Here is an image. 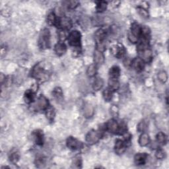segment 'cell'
<instances>
[{"label":"cell","instance_id":"2e32d148","mask_svg":"<svg viewBox=\"0 0 169 169\" xmlns=\"http://www.w3.org/2000/svg\"><path fill=\"white\" fill-rule=\"evenodd\" d=\"M55 52L58 56L63 55L67 51V46L63 42H59L56 44L55 48Z\"/></svg>","mask_w":169,"mask_h":169},{"label":"cell","instance_id":"52a82bcc","mask_svg":"<svg viewBox=\"0 0 169 169\" xmlns=\"http://www.w3.org/2000/svg\"><path fill=\"white\" fill-rule=\"evenodd\" d=\"M66 145L68 148L72 150H79L82 149L83 147L82 142L71 136L68 137L66 141Z\"/></svg>","mask_w":169,"mask_h":169},{"label":"cell","instance_id":"1f68e13d","mask_svg":"<svg viewBox=\"0 0 169 169\" xmlns=\"http://www.w3.org/2000/svg\"><path fill=\"white\" fill-rule=\"evenodd\" d=\"M107 8V3L106 2H97L96 10L98 13H102L104 12Z\"/></svg>","mask_w":169,"mask_h":169},{"label":"cell","instance_id":"7a4b0ae2","mask_svg":"<svg viewBox=\"0 0 169 169\" xmlns=\"http://www.w3.org/2000/svg\"><path fill=\"white\" fill-rule=\"evenodd\" d=\"M38 42L39 46L42 50L50 48V33L48 29H44L40 33Z\"/></svg>","mask_w":169,"mask_h":169},{"label":"cell","instance_id":"7402d4cb","mask_svg":"<svg viewBox=\"0 0 169 169\" xmlns=\"http://www.w3.org/2000/svg\"><path fill=\"white\" fill-rule=\"evenodd\" d=\"M150 143L149 135L146 133H143L139 138V144L141 147H145Z\"/></svg>","mask_w":169,"mask_h":169},{"label":"cell","instance_id":"ffe728a7","mask_svg":"<svg viewBox=\"0 0 169 169\" xmlns=\"http://www.w3.org/2000/svg\"><path fill=\"white\" fill-rule=\"evenodd\" d=\"M121 70L120 68L117 66H114L110 68L109 71V76L110 78H114V79H118L120 76Z\"/></svg>","mask_w":169,"mask_h":169},{"label":"cell","instance_id":"5b68a950","mask_svg":"<svg viewBox=\"0 0 169 169\" xmlns=\"http://www.w3.org/2000/svg\"><path fill=\"white\" fill-rule=\"evenodd\" d=\"M46 76V73L44 70L41 64H36L31 71V76L36 79H45Z\"/></svg>","mask_w":169,"mask_h":169},{"label":"cell","instance_id":"44dd1931","mask_svg":"<svg viewBox=\"0 0 169 169\" xmlns=\"http://www.w3.org/2000/svg\"><path fill=\"white\" fill-rule=\"evenodd\" d=\"M150 37H151V30H150V29L145 26L141 27V35H140L141 39L149 41Z\"/></svg>","mask_w":169,"mask_h":169},{"label":"cell","instance_id":"f35d334b","mask_svg":"<svg viewBox=\"0 0 169 169\" xmlns=\"http://www.w3.org/2000/svg\"><path fill=\"white\" fill-rule=\"evenodd\" d=\"M73 164L74 165V166L77 167V168H81L82 167V159H81V156H77L74 159Z\"/></svg>","mask_w":169,"mask_h":169},{"label":"cell","instance_id":"d6a6232c","mask_svg":"<svg viewBox=\"0 0 169 169\" xmlns=\"http://www.w3.org/2000/svg\"><path fill=\"white\" fill-rule=\"evenodd\" d=\"M52 95L57 100H60L63 97V91H62L60 87H55L53 90Z\"/></svg>","mask_w":169,"mask_h":169},{"label":"cell","instance_id":"9a60e30c","mask_svg":"<svg viewBox=\"0 0 169 169\" xmlns=\"http://www.w3.org/2000/svg\"><path fill=\"white\" fill-rule=\"evenodd\" d=\"M147 155L145 153H137L134 156V162L136 165H143L145 164L147 159Z\"/></svg>","mask_w":169,"mask_h":169},{"label":"cell","instance_id":"cb8c5ba5","mask_svg":"<svg viewBox=\"0 0 169 169\" xmlns=\"http://www.w3.org/2000/svg\"><path fill=\"white\" fill-rule=\"evenodd\" d=\"M108 87L113 91L118 90L120 87V83H119L118 79L110 78L108 81Z\"/></svg>","mask_w":169,"mask_h":169},{"label":"cell","instance_id":"277c9868","mask_svg":"<svg viewBox=\"0 0 169 169\" xmlns=\"http://www.w3.org/2000/svg\"><path fill=\"white\" fill-rule=\"evenodd\" d=\"M101 137V134L98 131L95 129H92L89 131L87 134L86 135L85 140L90 145H93L95 144L100 140Z\"/></svg>","mask_w":169,"mask_h":169},{"label":"cell","instance_id":"d4e9b609","mask_svg":"<svg viewBox=\"0 0 169 169\" xmlns=\"http://www.w3.org/2000/svg\"><path fill=\"white\" fill-rule=\"evenodd\" d=\"M34 92L33 90H27L24 95V100L26 103L30 104L34 101Z\"/></svg>","mask_w":169,"mask_h":169},{"label":"cell","instance_id":"d6986e66","mask_svg":"<svg viewBox=\"0 0 169 169\" xmlns=\"http://www.w3.org/2000/svg\"><path fill=\"white\" fill-rule=\"evenodd\" d=\"M141 27L137 23H134L131 24L129 33L132 34L134 36H136L137 38L139 39L141 35Z\"/></svg>","mask_w":169,"mask_h":169},{"label":"cell","instance_id":"603a6c76","mask_svg":"<svg viewBox=\"0 0 169 169\" xmlns=\"http://www.w3.org/2000/svg\"><path fill=\"white\" fill-rule=\"evenodd\" d=\"M55 116V112L54 108L51 106H49L46 109V116L47 119L50 122H52L54 120Z\"/></svg>","mask_w":169,"mask_h":169},{"label":"cell","instance_id":"74e56055","mask_svg":"<svg viewBox=\"0 0 169 169\" xmlns=\"http://www.w3.org/2000/svg\"><path fill=\"white\" fill-rule=\"evenodd\" d=\"M155 156L158 159H163L165 157L166 153H165V151H163V150L161 149H159L157 150V151H156V152L155 153Z\"/></svg>","mask_w":169,"mask_h":169},{"label":"cell","instance_id":"484cf974","mask_svg":"<svg viewBox=\"0 0 169 169\" xmlns=\"http://www.w3.org/2000/svg\"><path fill=\"white\" fill-rule=\"evenodd\" d=\"M103 85H104V80L101 77H98L95 79V81H94L92 88L95 91H98L103 88Z\"/></svg>","mask_w":169,"mask_h":169},{"label":"cell","instance_id":"ba28073f","mask_svg":"<svg viewBox=\"0 0 169 169\" xmlns=\"http://www.w3.org/2000/svg\"><path fill=\"white\" fill-rule=\"evenodd\" d=\"M111 52L115 55V57L121 59L126 54V49L121 44H117L111 48Z\"/></svg>","mask_w":169,"mask_h":169},{"label":"cell","instance_id":"e0dca14e","mask_svg":"<svg viewBox=\"0 0 169 169\" xmlns=\"http://www.w3.org/2000/svg\"><path fill=\"white\" fill-rule=\"evenodd\" d=\"M94 61L95 64H103L104 61V55L102 52H100L97 50L94 52Z\"/></svg>","mask_w":169,"mask_h":169},{"label":"cell","instance_id":"4dcf8cb0","mask_svg":"<svg viewBox=\"0 0 169 169\" xmlns=\"http://www.w3.org/2000/svg\"><path fill=\"white\" fill-rule=\"evenodd\" d=\"M97 69L96 64L90 65L88 67V68H87V76H88L90 77H94L95 76V74L97 73Z\"/></svg>","mask_w":169,"mask_h":169},{"label":"cell","instance_id":"9c48e42d","mask_svg":"<svg viewBox=\"0 0 169 169\" xmlns=\"http://www.w3.org/2000/svg\"><path fill=\"white\" fill-rule=\"evenodd\" d=\"M119 128H120V124L114 120H110L106 124V129L112 134H118Z\"/></svg>","mask_w":169,"mask_h":169},{"label":"cell","instance_id":"ac0fdd59","mask_svg":"<svg viewBox=\"0 0 169 169\" xmlns=\"http://www.w3.org/2000/svg\"><path fill=\"white\" fill-rule=\"evenodd\" d=\"M19 158H20L19 152H18L15 149L11 150L9 155V161L11 162V163L15 165L18 161V160H19Z\"/></svg>","mask_w":169,"mask_h":169},{"label":"cell","instance_id":"60d3db41","mask_svg":"<svg viewBox=\"0 0 169 169\" xmlns=\"http://www.w3.org/2000/svg\"><path fill=\"white\" fill-rule=\"evenodd\" d=\"M67 30H61L60 32H59V38L60 40H65L66 38H67L68 37V35L67 34Z\"/></svg>","mask_w":169,"mask_h":169},{"label":"cell","instance_id":"30bf717a","mask_svg":"<svg viewBox=\"0 0 169 169\" xmlns=\"http://www.w3.org/2000/svg\"><path fill=\"white\" fill-rule=\"evenodd\" d=\"M32 137L36 145L42 146L44 144V134L40 129H36L32 133Z\"/></svg>","mask_w":169,"mask_h":169},{"label":"cell","instance_id":"4fadbf2b","mask_svg":"<svg viewBox=\"0 0 169 169\" xmlns=\"http://www.w3.org/2000/svg\"><path fill=\"white\" fill-rule=\"evenodd\" d=\"M48 106H49V102H48V100L46 98V97L44 95L40 96L36 104V108L38 110H46Z\"/></svg>","mask_w":169,"mask_h":169},{"label":"cell","instance_id":"ab89813d","mask_svg":"<svg viewBox=\"0 0 169 169\" xmlns=\"http://www.w3.org/2000/svg\"><path fill=\"white\" fill-rule=\"evenodd\" d=\"M67 6L69 9H76L77 6L79 5V2L77 1H70V2H67Z\"/></svg>","mask_w":169,"mask_h":169},{"label":"cell","instance_id":"7c38bea8","mask_svg":"<svg viewBox=\"0 0 169 169\" xmlns=\"http://www.w3.org/2000/svg\"><path fill=\"white\" fill-rule=\"evenodd\" d=\"M126 146L127 143L126 141L120 139L117 140L115 142L114 145V149L116 153L118 155H121L124 153L126 149Z\"/></svg>","mask_w":169,"mask_h":169},{"label":"cell","instance_id":"6da1fadb","mask_svg":"<svg viewBox=\"0 0 169 169\" xmlns=\"http://www.w3.org/2000/svg\"><path fill=\"white\" fill-rule=\"evenodd\" d=\"M106 36V31L104 29H98L95 34V39L96 40L97 50L100 52H104L106 50L105 39Z\"/></svg>","mask_w":169,"mask_h":169},{"label":"cell","instance_id":"5bb4252c","mask_svg":"<svg viewBox=\"0 0 169 169\" xmlns=\"http://www.w3.org/2000/svg\"><path fill=\"white\" fill-rule=\"evenodd\" d=\"M139 54L140 55V58L142 59L144 62L149 63L152 60L153 54L151 50L149 48H147L143 51L140 52Z\"/></svg>","mask_w":169,"mask_h":169},{"label":"cell","instance_id":"4316f807","mask_svg":"<svg viewBox=\"0 0 169 169\" xmlns=\"http://www.w3.org/2000/svg\"><path fill=\"white\" fill-rule=\"evenodd\" d=\"M58 17H56L54 13H50L47 18V22L49 25L50 26H56V24L58 22Z\"/></svg>","mask_w":169,"mask_h":169},{"label":"cell","instance_id":"f1b7e54d","mask_svg":"<svg viewBox=\"0 0 169 169\" xmlns=\"http://www.w3.org/2000/svg\"><path fill=\"white\" fill-rule=\"evenodd\" d=\"M113 92L114 91L111 90L109 87H108V88H106V89L104 90L103 92V95L106 101L108 102L111 101L112 98V96H113Z\"/></svg>","mask_w":169,"mask_h":169},{"label":"cell","instance_id":"d590c367","mask_svg":"<svg viewBox=\"0 0 169 169\" xmlns=\"http://www.w3.org/2000/svg\"><path fill=\"white\" fill-rule=\"evenodd\" d=\"M45 162H46L45 158L42 157V156H40V157H38L36 159L35 164L37 167L40 168L43 167L44 165H45Z\"/></svg>","mask_w":169,"mask_h":169},{"label":"cell","instance_id":"8992f818","mask_svg":"<svg viewBox=\"0 0 169 169\" xmlns=\"http://www.w3.org/2000/svg\"><path fill=\"white\" fill-rule=\"evenodd\" d=\"M56 27L60 29L61 30H67L70 29L72 27V22L70 18L63 17L58 18V22L56 24Z\"/></svg>","mask_w":169,"mask_h":169},{"label":"cell","instance_id":"8fae6325","mask_svg":"<svg viewBox=\"0 0 169 169\" xmlns=\"http://www.w3.org/2000/svg\"><path fill=\"white\" fill-rule=\"evenodd\" d=\"M131 66L137 72H141L145 67V62L140 58H136L131 60Z\"/></svg>","mask_w":169,"mask_h":169},{"label":"cell","instance_id":"e575fe53","mask_svg":"<svg viewBox=\"0 0 169 169\" xmlns=\"http://www.w3.org/2000/svg\"><path fill=\"white\" fill-rule=\"evenodd\" d=\"M158 79L161 81V82L163 83H166L167 81V79H168L167 73L164 71H160L158 74Z\"/></svg>","mask_w":169,"mask_h":169},{"label":"cell","instance_id":"f546056e","mask_svg":"<svg viewBox=\"0 0 169 169\" xmlns=\"http://www.w3.org/2000/svg\"><path fill=\"white\" fill-rule=\"evenodd\" d=\"M94 114V108L90 104H87L84 108V116L85 118H89L93 116Z\"/></svg>","mask_w":169,"mask_h":169},{"label":"cell","instance_id":"b9f144b4","mask_svg":"<svg viewBox=\"0 0 169 169\" xmlns=\"http://www.w3.org/2000/svg\"><path fill=\"white\" fill-rule=\"evenodd\" d=\"M5 79H6L5 76H4L3 73H2L1 74V83H2V84H3L4 81H5V80H6Z\"/></svg>","mask_w":169,"mask_h":169},{"label":"cell","instance_id":"8d00e7d4","mask_svg":"<svg viewBox=\"0 0 169 169\" xmlns=\"http://www.w3.org/2000/svg\"><path fill=\"white\" fill-rule=\"evenodd\" d=\"M137 11H138V13H140V15L143 17V18H148L149 17V13L148 11L144 9L143 8H141V7H138L137 8Z\"/></svg>","mask_w":169,"mask_h":169},{"label":"cell","instance_id":"836d02e7","mask_svg":"<svg viewBox=\"0 0 169 169\" xmlns=\"http://www.w3.org/2000/svg\"><path fill=\"white\" fill-rule=\"evenodd\" d=\"M147 122L145 120H142L141 122H140L138 125H137V131H139V132L143 133L146 130V129L147 128Z\"/></svg>","mask_w":169,"mask_h":169},{"label":"cell","instance_id":"83f0119b","mask_svg":"<svg viewBox=\"0 0 169 169\" xmlns=\"http://www.w3.org/2000/svg\"><path fill=\"white\" fill-rule=\"evenodd\" d=\"M156 140L161 145H165L167 142V137L162 132H159L156 136Z\"/></svg>","mask_w":169,"mask_h":169},{"label":"cell","instance_id":"3957f363","mask_svg":"<svg viewBox=\"0 0 169 169\" xmlns=\"http://www.w3.org/2000/svg\"><path fill=\"white\" fill-rule=\"evenodd\" d=\"M68 42L71 46L78 48L81 46V34L78 30H73L69 34L67 37Z\"/></svg>","mask_w":169,"mask_h":169}]
</instances>
